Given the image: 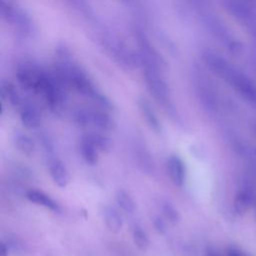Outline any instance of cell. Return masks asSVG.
Listing matches in <instances>:
<instances>
[{
	"mask_svg": "<svg viewBox=\"0 0 256 256\" xmlns=\"http://www.w3.org/2000/svg\"><path fill=\"white\" fill-rule=\"evenodd\" d=\"M191 1H193L194 3H197V4H203L205 0H191Z\"/></svg>",
	"mask_w": 256,
	"mask_h": 256,
	"instance_id": "cell-22",
	"label": "cell"
},
{
	"mask_svg": "<svg viewBox=\"0 0 256 256\" xmlns=\"http://www.w3.org/2000/svg\"><path fill=\"white\" fill-rule=\"evenodd\" d=\"M227 256H246V255L236 248H229L227 250Z\"/></svg>",
	"mask_w": 256,
	"mask_h": 256,
	"instance_id": "cell-21",
	"label": "cell"
},
{
	"mask_svg": "<svg viewBox=\"0 0 256 256\" xmlns=\"http://www.w3.org/2000/svg\"><path fill=\"white\" fill-rule=\"evenodd\" d=\"M205 23L215 38L223 45H225L229 50L233 52H237L240 49V44L233 38L229 29L226 25L214 16H207Z\"/></svg>",
	"mask_w": 256,
	"mask_h": 256,
	"instance_id": "cell-3",
	"label": "cell"
},
{
	"mask_svg": "<svg viewBox=\"0 0 256 256\" xmlns=\"http://www.w3.org/2000/svg\"><path fill=\"white\" fill-rule=\"evenodd\" d=\"M73 121L80 127L91 126V109H77L73 113Z\"/></svg>",
	"mask_w": 256,
	"mask_h": 256,
	"instance_id": "cell-19",
	"label": "cell"
},
{
	"mask_svg": "<svg viewBox=\"0 0 256 256\" xmlns=\"http://www.w3.org/2000/svg\"><path fill=\"white\" fill-rule=\"evenodd\" d=\"M49 174L55 185L65 188L70 180L69 171L66 165L60 159L53 158L49 161Z\"/></svg>",
	"mask_w": 256,
	"mask_h": 256,
	"instance_id": "cell-5",
	"label": "cell"
},
{
	"mask_svg": "<svg viewBox=\"0 0 256 256\" xmlns=\"http://www.w3.org/2000/svg\"><path fill=\"white\" fill-rule=\"evenodd\" d=\"M102 215H103V220L105 222L106 227L114 233H118L122 230L123 228V218L119 211L111 206V205H106L104 206L102 210Z\"/></svg>",
	"mask_w": 256,
	"mask_h": 256,
	"instance_id": "cell-10",
	"label": "cell"
},
{
	"mask_svg": "<svg viewBox=\"0 0 256 256\" xmlns=\"http://www.w3.org/2000/svg\"><path fill=\"white\" fill-rule=\"evenodd\" d=\"M152 222H153V225H154L155 230H156L159 234H165V233H166V231H167V226H166L165 220H164L162 217L156 215V216L153 217Z\"/></svg>",
	"mask_w": 256,
	"mask_h": 256,
	"instance_id": "cell-20",
	"label": "cell"
},
{
	"mask_svg": "<svg viewBox=\"0 0 256 256\" xmlns=\"http://www.w3.org/2000/svg\"><path fill=\"white\" fill-rule=\"evenodd\" d=\"M132 239L136 247L141 251H146L150 246L149 238L142 227L136 225L132 230Z\"/></svg>",
	"mask_w": 256,
	"mask_h": 256,
	"instance_id": "cell-18",
	"label": "cell"
},
{
	"mask_svg": "<svg viewBox=\"0 0 256 256\" xmlns=\"http://www.w3.org/2000/svg\"><path fill=\"white\" fill-rule=\"evenodd\" d=\"M113 119L101 110H91V126L101 131H108L114 127Z\"/></svg>",
	"mask_w": 256,
	"mask_h": 256,
	"instance_id": "cell-11",
	"label": "cell"
},
{
	"mask_svg": "<svg viewBox=\"0 0 256 256\" xmlns=\"http://www.w3.org/2000/svg\"><path fill=\"white\" fill-rule=\"evenodd\" d=\"M115 201L120 209L124 212L133 213L135 211L136 203L128 191L124 189H118L115 193Z\"/></svg>",
	"mask_w": 256,
	"mask_h": 256,
	"instance_id": "cell-14",
	"label": "cell"
},
{
	"mask_svg": "<svg viewBox=\"0 0 256 256\" xmlns=\"http://www.w3.org/2000/svg\"><path fill=\"white\" fill-rule=\"evenodd\" d=\"M20 119L22 124L29 128V129H35L39 127L41 117L38 109L29 102L21 103L20 105Z\"/></svg>",
	"mask_w": 256,
	"mask_h": 256,
	"instance_id": "cell-6",
	"label": "cell"
},
{
	"mask_svg": "<svg viewBox=\"0 0 256 256\" xmlns=\"http://www.w3.org/2000/svg\"><path fill=\"white\" fill-rule=\"evenodd\" d=\"M86 136L90 139V141L94 144L99 152H109L112 149V141L105 134L92 131L87 133Z\"/></svg>",
	"mask_w": 256,
	"mask_h": 256,
	"instance_id": "cell-16",
	"label": "cell"
},
{
	"mask_svg": "<svg viewBox=\"0 0 256 256\" xmlns=\"http://www.w3.org/2000/svg\"><path fill=\"white\" fill-rule=\"evenodd\" d=\"M139 108L140 111L143 115V117L145 118L148 126L155 132H160L161 131V125L159 122V119L156 115V113L154 112V110L152 109V107L149 105L148 102H146L145 100H142L139 103Z\"/></svg>",
	"mask_w": 256,
	"mask_h": 256,
	"instance_id": "cell-13",
	"label": "cell"
},
{
	"mask_svg": "<svg viewBox=\"0 0 256 256\" xmlns=\"http://www.w3.org/2000/svg\"><path fill=\"white\" fill-rule=\"evenodd\" d=\"M167 172L174 185L178 187L183 186L186 178V169L178 155H171L167 159Z\"/></svg>",
	"mask_w": 256,
	"mask_h": 256,
	"instance_id": "cell-4",
	"label": "cell"
},
{
	"mask_svg": "<svg viewBox=\"0 0 256 256\" xmlns=\"http://www.w3.org/2000/svg\"><path fill=\"white\" fill-rule=\"evenodd\" d=\"M207 256H218V255L215 254V253H213V252H209V253L207 254Z\"/></svg>",
	"mask_w": 256,
	"mask_h": 256,
	"instance_id": "cell-23",
	"label": "cell"
},
{
	"mask_svg": "<svg viewBox=\"0 0 256 256\" xmlns=\"http://www.w3.org/2000/svg\"><path fill=\"white\" fill-rule=\"evenodd\" d=\"M223 5L233 18L256 37V12L252 8L240 0H224Z\"/></svg>",
	"mask_w": 256,
	"mask_h": 256,
	"instance_id": "cell-2",
	"label": "cell"
},
{
	"mask_svg": "<svg viewBox=\"0 0 256 256\" xmlns=\"http://www.w3.org/2000/svg\"><path fill=\"white\" fill-rule=\"evenodd\" d=\"M78 150L81 158L89 165H96L99 160V151L90 141V139L84 134L78 143Z\"/></svg>",
	"mask_w": 256,
	"mask_h": 256,
	"instance_id": "cell-7",
	"label": "cell"
},
{
	"mask_svg": "<svg viewBox=\"0 0 256 256\" xmlns=\"http://www.w3.org/2000/svg\"><path fill=\"white\" fill-rule=\"evenodd\" d=\"M13 141H14L16 148L25 155L30 156L36 150V145H35L34 140L29 135H27L25 133L16 132L14 134Z\"/></svg>",
	"mask_w": 256,
	"mask_h": 256,
	"instance_id": "cell-12",
	"label": "cell"
},
{
	"mask_svg": "<svg viewBox=\"0 0 256 256\" xmlns=\"http://www.w3.org/2000/svg\"><path fill=\"white\" fill-rule=\"evenodd\" d=\"M255 203V197L249 190H241L237 193L234 201L235 210L238 213H245Z\"/></svg>",
	"mask_w": 256,
	"mask_h": 256,
	"instance_id": "cell-15",
	"label": "cell"
},
{
	"mask_svg": "<svg viewBox=\"0 0 256 256\" xmlns=\"http://www.w3.org/2000/svg\"><path fill=\"white\" fill-rule=\"evenodd\" d=\"M135 159L138 167L143 173L153 174L155 172V162L149 150L143 145L138 144L135 147Z\"/></svg>",
	"mask_w": 256,
	"mask_h": 256,
	"instance_id": "cell-9",
	"label": "cell"
},
{
	"mask_svg": "<svg viewBox=\"0 0 256 256\" xmlns=\"http://www.w3.org/2000/svg\"><path fill=\"white\" fill-rule=\"evenodd\" d=\"M160 209L166 220L172 224H177L180 221V214L177 208L168 200L163 199L160 202Z\"/></svg>",
	"mask_w": 256,
	"mask_h": 256,
	"instance_id": "cell-17",
	"label": "cell"
},
{
	"mask_svg": "<svg viewBox=\"0 0 256 256\" xmlns=\"http://www.w3.org/2000/svg\"><path fill=\"white\" fill-rule=\"evenodd\" d=\"M26 198L30 202H32L38 206L45 207L51 211H54V212L60 211L59 204L52 197H50L48 194H46L43 191L36 190V189H30L26 192Z\"/></svg>",
	"mask_w": 256,
	"mask_h": 256,
	"instance_id": "cell-8",
	"label": "cell"
},
{
	"mask_svg": "<svg viewBox=\"0 0 256 256\" xmlns=\"http://www.w3.org/2000/svg\"><path fill=\"white\" fill-rule=\"evenodd\" d=\"M252 1H256V0H252Z\"/></svg>",
	"mask_w": 256,
	"mask_h": 256,
	"instance_id": "cell-24",
	"label": "cell"
},
{
	"mask_svg": "<svg viewBox=\"0 0 256 256\" xmlns=\"http://www.w3.org/2000/svg\"><path fill=\"white\" fill-rule=\"evenodd\" d=\"M230 84L246 101L256 104V84L230 63L219 76Z\"/></svg>",
	"mask_w": 256,
	"mask_h": 256,
	"instance_id": "cell-1",
	"label": "cell"
}]
</instances>
